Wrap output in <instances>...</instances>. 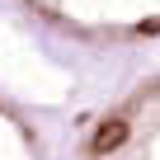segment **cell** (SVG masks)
<instances>
[{"mask_svg": "<svg viewBox=\"0 0 160 160\" xmlns=\"http://www.w3.org/2000/svg\"><path fill=\"white\" fill-rule=\"evenodd\" d=\"M75 38H160V0H28Z\"/></svg>", "mask_w": 160, "mask_h": 160, "instance_id": "obj_2", "label": "cell"}, {"mask_svg": "<svg viewBox=\"0 0 160 160\" xmlns=\"http://www.w3.org/2000/svg\"><path fill=\"white\" fill-rule=\"evenodd\" d=\"M80 160H160V75L122 94L94 122Z\"/></svg>", "mask_w": 160, "mask_h": 160, "instance_id": "obj_1", "label": "cell"}]
</instances>
